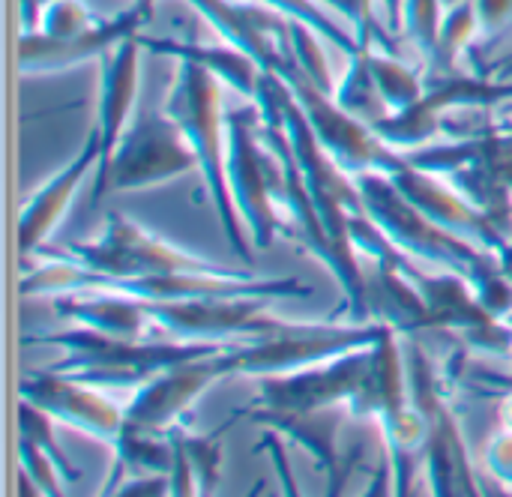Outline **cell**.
<instances>
[{
    "label": "cell",
    "instance_id": "36",
    "mask_svg": "<svg viewBox=\"0 0 512 497\" xmlns=\"http://www.w3.org/2000/svg\"><path fill=\"white\" fill-rule=\"evenodd\" d=\"M18 453H21V468L30 477V483H36V489L42 495H63V489L57 483H63V474L57 471L54 459L30 438L18 435Z\"/></svg>",
    "mask_w": 512,
    "mask_h": 497
},
{
    "label": "cell",
    "instance_id": "40",
    "mask_svg": "<svg viewBox=\"0 0 512 497\" xmlns=\"http://www.w3.org/2000/svg\"><path fill=\"white\" fill-rule=\"evenodd\" d=\"M261 447H267L270 453H273V462H276V471H279V477H282V483H285V492L288 495H297V486H294V477H291V468L285 465V453H282V444L273 438V432H270V438H264V444Z\"/></svg>",
    "mask_w": 512,
    "mask_h": 497
},
{
    "label": "cell",
    "instance_id": "39",
    "mask_svg": "<svg viewBox=\"0 0 512 497\" xmlns=\"http://www.w3.org/2000/svg\"><path fill=\"white\" fill-rule=\"evenodd\" d=\"M375 12L390 36L405 33V0H375Z\"/></svg>",
    "mask_w": 512,
    "mask_h": 497
},
{
    "label": "cell",
    "instance_id": "8",
    "mask_svg": "<svg viewBox=\"0 0 512 497\" xmlns=\"http://www.w3.org/2000/svg\"><path fill=\"white\" fill-rule=\"evenodd\" d=\"M390 324H285L282 330L234 345L222 360L228 375H288L321 366L348 351L375 345Z\"/></svg>",
    "mask_w": 512,
    "mask_h": 497
},
{
    "label": "cell",
    "instance_id": "5",
    "mask_svg": "<svg viewBox=\"0 0 512 497\" xmlns=\"http://www.w3.org/2000/svg\"><path fill=\"white\" fill-rule=\"evenodd\" d=\"M405 156L459 189L512 240V144L489 126H471L447 144H423Z\"/></svg>",
    "mask_w": 512,
    "mask_h": 497
},
{
    "label": "cell",
    "instance_id": "37",
    "mask_svg": "<svg viewBox=\"0 0 512 497\" xmlns=\"http://www.w3.org/2000/svg\"><path fill=\"white\" fill-rule=\"evenodd\" d=\"M486 465H489V471H492L501 483L512 486V429L495 435V438L489 441V447H486Z\"/></svg>",
    "mask_w": 512,
    "mask_h": 497
},
{
    "label": "cell",
    "instance_id": "43",
    "mask_svg": "<svg viewBox=\"0 0 512 497\" xmlns=\"http://www.w3.org/2000/svg\"><path fill=\"white\" fill-rule=\"evenodd\" d=\"M456 3H462V0H444V6H456Z\"/></svg>",
    "mask_w": 512,
    "mask_h": 497
},
{
    "label": "cell",
    "instance_id": "44",
    "mask_svg": "<svg viewBox=\"0 0 512 497\" xmlns=\"http://www.w3.org/2000/svg\"><path fill=\"white\" fill-rule=\"evenodd\" d=\"M36 3H39V6H45V3H51V0H36Z\"/></svg>",
    "mask_w": 512,
    "mask_h": 497
},
{
    "label": "cell",
    "instance_id": "25",
    "mask_svg": "<svg viewBox=\"0 0 512 497\" xmlns=\"http://www.w3.org/2000/svg\"><path fill=\"white\" fill-rule=\"evenodd\" d=\"M117 459H114V471H111V486L105 489V495H114V489L120 486V477L129 471H147V474H168L174 468V444L171 435H153V432H132L123 426L120 438L114 441Z\"/></svg>",
    "mask_w": 512,
    "mask_h": 497
},
{
    "label": "cell",
    "instance_id": "17",
    "mask_svg": "<svg viewBox=\"0 0 512 497\" xmlns=\"http://www.w3.org/2000/svg\"><path fill=\"white\" fill-rule=\"evenodd\" d=\"M21 399L33 402L54 420L81 429L90 438L114 444L126 426V408L111 402L99 387L72 381L57 372H36L27 375L18 387Z\"/></svg>",
    "mask_w": 512,
    "mask_h": 497
},
{
    "label": "cell",
    "instance_id": "28",
    "mask_svg": "<svg viewBox=\"0 0 512 497\" xmlns=\"http://www.w3.org/2000/svg\"><path fill=\"white\" fill-rule=\"evenodd\" d=\"M240 420V411L219 429V432H210V435H189L180 423L171 426L168 432L177 435L183 453H186V462L192 468V477H195V495H213L216 486H219V465H222V432H228L234 423Z\"/></svg>",
    "mask_w": 512,
    "mask_h": 497
},
{
    "label": "cell",
    "instance_id": "38",
    "mask_svg": "<svg viewBox=\"0 0 512 497\" xmlns=\"http://www.w3.org/2000/svg\"><path fill=\"white\" fill-rule=\"evenodd\" d=\"M483 36H495L512 21V0H474Z\"/></svg>",
    "mask_w": 512,
    "mask_h": 497
},
{
    "label": "cell",
    "instance_id": "16",
    "mask_svg": "<svg viewBox=\"0 0 512 497\" xmlns=\"http://www.w3.org/2000/svg\"><path fill=\"white\" fill-rule=\"evenodd\" d=\"M369 360H372V345L300 372L264 375L258 402L261 408H276V411H315V408L348 405L366 381Z\"/></svg>",
    "mask_w": 512,
    "mask_h": 497
},
{
    "label": "cell",
    "instance_id": "6",
    "mask_svg": "<svg viewBox=\"0 0 512 497\" xmlns=\"http://www.w3.org/2000/svg\"><path fill=\"white\" fill-rule=\"evenodd\" d=\"M225 135H228L225 168H228L231 198L246 222L252 246L267 249L273 237L282 231L276 213L282 162L261 135V108L255 99L252 105L225 111Z\"/></svg>",
    "mask_w": 512,
    "mask_h": 497
},
{
    "label": "cell",
    "instance_id": "26",
    "mask_svg": "<svg viewBox=\"0 0 512 497\" xmlns=\"http://www.w3.org/2000/svg\"><path fill=\"white\" fill-rule=\"evenodd\" d=\"M369 51H372V45H363L357 54H351V63H348L342 81L336 84L333 99L351 117L375 126L381 117L390 114V108H387V102L381 96L378 81H375V72H372V63H369Z\"/></svg>",
    "mask_w": 512,
    "mask_h": 497
},
{
    "label": "cell",
    "instance_id": "13",
    "mask_svg": "<svg viewBox=\"0 0 512 497\" xmlns=\"http://www.w3.org/2000/svg\"><path fill=\"white\" fill-rule=\"evenodd\" d=\"M512 99V78H486V75H432V84H426V93L417 105L399 114L381 117L372 129L390 144V147H423L432 141V135L441 129V120L453 111L468 108H492L498 102Z\"/></svg>",
    "mask_w": 512,
    "mask_h": 497
},
{
    "label": "cell",
    "instance_id": "2",
    "mask_svg": "<svg viewBox=\"0 0 512 497\" xmlns=\"http://www.w3.org/2000/svg\"><path fill=\"white\" fill-rule=\"evenodd\" d=\"M45 345L63 348V360L51 366V372L66 375L72 381L90 384V387H141L153 375L231 351L237 342H153V339H129V336H111L102 330L78 327L63 333H45L39 336Z\"/></svg>",
    "mask_w": 512,
    "mask_h": 497
},
{
    "label": "cell",
    "instance_id": "11",
    "mask_svg": "<svg viewBox=\"0 0 512 497\" xmlns=\"http://www.w3.org/2000/svg\"><path fill=\"white\" fill-rule=\"evenodd\" d=\"M408 393L426 417L423 462L429 468V489L441 497L480 495V486H474V471L453 408L447 405L438 381L432 378L429 360L420 348H411L408 354Z\"/></svg>",
    "mask_w": 512,
    "mask_h": 497
},
{
    "label": "cell",
    "instance_id": "33",
    "mask_svg": "<svg viewBox=\"0 0 512 497\" xmlns=\"http://www.w3.org/2000/svg\"><path fill=\"white\" fill-rule=\"evenodd\" d=\"M18 435L36 441V444L54 459L57 471L63 474V483H78V480H81V474L69 465L66 453H63V450L57 447V441H54L51 414H45L42 408H36V405L27 402V399H21V405H18Z\"/></svg>",
    "mask_w": 512,
    "mask_h": 497
},
{
    "label": "cell",
    "instance_id": "19",
    "mask_svg": "<svg viewBox=\"0 0 512 497\" xmlns=\"http://www.w3.org/2000/svg\"><path fill=\"white\" fill-rule=\"evenodd\" d=\"M138 54H141V42L135 36L123 39L120 45H114L105 57H99L102 63V99H99V141H102V159L96 165V189L102 186L108 165L114 159V150L126 132V126L132 123V108H135V93H138Z\"/></svg>",
    "mask_w": 512,
    "mask_h": 497
},
{
    "label": "cell",
    "instance_id": "41",
    "mask_svg": "<svg viewBox=\"0 0 512 497\" xmlns=\"http://www.w3.org/2000/svg\"><path fill=\"white\" fill-rule=\"evenodd\" d=\"M501 417H504L507 429H512V387H507V393H504V402H501Z\"/></svg>",
    "mask_w": 512,
    "mask_h": 497
},
{
    "label": "cell",
    "instance_id": "20",
    "mask_svg": "<svg viewBox=\"0 0 512 497\" xmlns=\"http://www.w3.org/2000/svg\"><path fill=\"white\" fill-rule=\"evenodd\" d=\"M102 159V141H99V129L93 126L81 153L54 177L48 180L30 201L27 207L21 210V219H18V246L24 255L36 252L42 246V240L60 225V219L66 216L75 192L81 189L84 177L93 171V165H99Z\"/></svg>",
    "mask_w": 512,
    "mask_h": 497
},
{
    "label": "cell",
    "instance_id": "15",
    "mask_svg": "<svg viewBox=\"0 0 512 497\" xmlns=\"http://www.w3.org/2000/svg\"><path fill=\"white\" fill-rule=\"evenodd\" d=\"M225 354L171 366L153 375L147 384H141L135 399L126 405V429L168 435V429L186 417V411L210 390V384L228 378L222 360Z\"/></svg>",
    "mask_w": 512,
    "mask_h": 497
},
{
    "label": "cell",
    "instance_id": "10",
    "mask_svg": "<svg viewBox=\"0 0 512 497\" xmlns=\"http://www.w3.org/2000/svg\"><path fill=\"white\" fill-rule=\"evenodd\" d=\"M198 165V156L180 129V123L168 111H141L123 132L114 159L108 165V174L96 192L105 195V189H144L156 186L162 180L180 177Z\"/></svg>",
    "mask_w": 512,
    "mask_h": 497
},
{
    "label": "cell",
    "instance_id": "29",
    "mask_svg": "<svg viewBox=\"0 0 512 497\" xmlns=\"http://www.w3.org/2000/svg\"><path fill=\"white\" fill-rule=\"evenodd\" d=\"M480 36V21H477V6L474 0H462L456 6L444 9L441 18V33H438V57L432 63V75H447L456 72V60L462 51Z\"/></svg>",
    "mask_w": 512,
    "mask_h": 497
},
{
    "label": "cell",
    "instance_id": "35",
    "mask_svg": "<svg viewBox=\"0 0 512 497\" xmlns=\"http://www.w3.org/2000/svg\"><path fill=\"white\" fill-rule=\"evenodd\" d=\"M291 51H294V60L297 66L327 93H336V84H333V75H330V66H327V54L318 42V33L303 24V21H291Z\"/></svg>",
    "mask_w": 512,
    "mask_h": 497
},
{
    "label": "cell",
    "instance_id": "1",
    "mask_svg": "<svg viewBox=\"0 0 512 497\" xmlns=\"http://www.w3.org/2000/svg\"><path fill=\"white\" fill-rule=\"evenodd\" d=\"M123 294L135 300H201V297H309L312 288L297 279H261L252 273L228 270V273H156V276H114L87 270L72 261L42 258L21 279V294Z\"/></svg>",
    "mask_w": 512,
    "mask_h": 497
},
{
    "label": "cell",
    "instance_id": "31",
    "mask_svg": "<svg viewBox=\"0 0 512 497\" xmlns=\"http://www.w3.org/2000/svg\"><path fill=\"white\" fill-rule=\"evenodd\" d=\"M318 3L342 15V21L354 30L360 48L378 42V48L399 54L393 36L387 33V27L381 24V18H378V12H375V0H318Z\"/></svg>",
    "mask_w": 512,
    "mask_h": 497
},
{
    "label": "cell",
    "instance_id": "32",
    "mask_svg": "<svg viewBox=\"0 0 512 497\" xmlns=\"http://www.w3.org/2000/svg\"><path fill=\"white\" fill-rule=\"evenodd\" d=\"M444 0H405V36L420 48L432 66L438 57V33L444 18Z\"/></svg>",
    "mask_w": 512,
    "mask_h": 497
},
{
    "label": "cell",
    "instance_id": "7",
    "mask_svg": "<svg viewBox=\"0 0 512 497\" xmlns=\"http://www.w3.org/2000/svg\"><path fill=\"white\" fill-rule=\"evenodd\" d=\"M39 258L72 261L87 270L114 276H156V273H228L225 267L192 255L123 213H108L105 231L93 243H69L60 249L39 246Z\"/></svg>",
    "mask_w": 512,
    "mask_h": 497
},
{
    "label": "cell",
    "instance_id": "14",
    "mask_svg": "<svg viewBox=\"0 0 512 497\" xmlns=\"http://www.w3.org/2000/svg\"><path fill=\"white\" fill-rule=\"evenodd\" d=\"M396 189L420 210L426 213L432 222H438L441 228H447L450 234L492 252V255H504L512 249V240L504 234V228L498 222H492L474 201H468L459 189H453L444 177L417 168L408 156L405 162L387 174Z\"/></svg>",
    "mask_w": 512,
    "mask_h": 497
},
{
    "label": "cell",
    "instance_id": "24",
    "mask_svg": "<svg viewBox=\"0 0 512 497\" xmlns=\"http://www.w3.org/2000/svg\"><path fill=\"white\" fill-rule=\"evenodd\" d=\"M141 42L144 51L153 54H171L177 60H195L204 69H210L219 81L231 84L237 93H243L246 99L258 96V84H261V63L255 57H249L246 51L234 48V45H198V42H177V39H162V36H135Z\"/></svg>",
    "mask_w": 512,
    "mask_h": 497
},
{
    "label": "cell",
    "instance_id": "42",
    "mask_svg": "<svg viewBox=\"0 0 512 497\" xmlns=\"http://www.w3.org/2000/svg\"><path fill=\"white\" fill-rule=\"evenodd\" d=\"M501 264H504V270L512 276V249H507V252L501 255Z\"/></svg>",
    "mask_w": 512,
    "mask_h": 497
},
{
    "label": "cell",
    "instance_id": "4",
    "mask_svg": "<svg viewBox=\"0 0 512 497\" xmlns=\"http://www.w3.org/2000/svg\"><path fill=\"white\" fill-rule=\"evenodd\" d=\"M366 204V213L381 225V231L390 237L396 249L411 255L414 261H423L435 270H450L465 276L474 291H480L495 273H501V258L450 234L438 222H432L426 213H420L399 189L396 183L381 171H366L354 177Z\"/></svg>",
    "mask_w": 512,
    "mask_h": 497
},
{
    "label": "cell",
    "instance_id": "9",
    "mask_svg": "<svg viewBox=\"0 0 512 497\" xmlns=\"http://www.w3.org/2000/svg\"><path fill=\"white\" fill-rule=\"evenodd\" d=\"M279 78H285V84L291 87L294 99L300 102L303 114L309 117L318 141L324 144V150L351 174H366V171H381L390 174L405 162V153H399L396 147H390L369 123L351 117L348 111L339 108V102L333 99V93L321 90L300 66L297 60L279 72Z\"/></svg>",
    "mask_w": 512,
    "mask_h": 497
},
{
    "label": "cell",
    "instance_id": "3",
    "mask_svg": "<svg viewBox=\"0 0 512 497\" xmlns=\"http://www.w3.org/2000/svg\"><path fill=\"white\" fill-rule=\"evenodd\" d=\"M165 111L180 123L186 132L198 168L204 174L213 210L228 234V243L234 252H240L243 261L252 258L246 240H243V216L231 198L228 189V168H225V150H228V135H225V111H222V87L219 78L204 69L195 60H180L177 84L165 102Z\"/></svg>",
    "mask_w": 512,
    "mask_h": 497
},
{
    "label": "cell",
    "instance_id": "21",
    "mask_svg": "<svg viewBox=\"0 0 512 497\" xmlns=\"http://www.w3.org/2000/svg\"><path fill=\"white\" fill-rule=\"evenodd\" d=\"M261 426H270L282 435H288L294 444L309 450L318 465L330 474V495L342 492V483L348 480V471L354 468V459H342L336 447L339 432V414L336 408H315V411H276L261 408L252 414Z\"/></svg>",
    "mask_w": 512,
    "mask_h": 497
},
{
    "label": "cell",
    "instance_id": "27",
    "mask_svg": "<svg viewBox=\"0 0 512 497\" xmlns=\"http://www.w3.org/2000/svg\"><path fill=\"white\" fill-rule=\"evenodd\" d=\"M369 63L375 72V81L381 87V96L390 108V114L408 111L411 105H417L426 93V81L399 60V54L384 51V48H372L369 51Z\"/></svg>",
    "mask_w": 512,
    "mask_h": 497
},
{
    "label": "cell",
    "instance_id": "18",
    "mask_svg": "<svg viewBox=\"0 0 512 497\" xmlns=\"http://www.w3.org/2000/svg\"><path fill=\"white\" fill-rule=\"evenodd\" d=\"M153 3L138 0L135 6L123 9L120 15L93 24L90 30L72 36V39H48L42 33H21L18 42V69L21 72H57L69 69L96 57H105L114 45H120L129 36H138V30L150 21Z\"/></svg>",
    "mask_w": 512,
    "mask_h": 497
},
{
    "label": "cell",
    "instance_id": "23",
    "mask_svg": "<svg viewBox=\"0 0 512 497\" xmlns=\"http://www.w3.org/2000/svg\"><path fill=\"white\" fill-rule=\"evenodd\" d=\"M54 312L60 318L75 321L78 327L102 330L111 336H129V339H147V327L153 324L141 300L123 294H102V291L57 294Z\"/></svg>",
    "mask_w": 512,
    "mask_h": 497
},
{
    "label": "cell",
    "instance_id": "34",
    "mask_svg": "<svg viewBox=\"0 0 512 497\" xmlns=\"http://www.w3.org/2000/svg\"><path fill=\"white\" fill-rule=\"evenodd\" d=\"M93 24H99V18L90 12V6L84 0H51L42 6L36 33H42L48 39H72V36L90 30Z\"/></svg>",
    "mask_w": 512,
    "mask_h": 497
},
{
    "label": "cell",
    "instance_id": "12",
    "mask_svg": "<svg viewBox=\"0 0 512 497\" xmlns=\"http://www.w3.org/2000/svg\"><path fill=\"white\" fill-rule=\"evenodd\" d=\"M150 321L183 342H255L285 327L267 312L264 297H201V300H141Z\"/></svg>",
    "mask_w": 512,
    "mask_h": 497
},
{
    "label": "cell",
    "instance_id": "22",
    "mask_svg": "<svg viewBox=\"0 0 512 497\" xmlns=\"http://www.w3.org/2000/svg\"><path fill=\"white\" fill-rule=\"evenodd\" d=\"M411 402L408 393V366L402 360V351L396 345V330L387 327V333L372 345V360L363 387L348 402V411L354 417H372L387 420L396 411H402Z\"/></svg>",
    "mask_w": 512,
    "mask_h": 497
},
{
    "label": "cell",
    "instance_id": "30",
    "mask_svg": "<svg viewBox=\"0 0 512 497\" xmlns=\"http://www.w3.org/2000/svg\"><path fill=\"white\" fill-rule=\"evenodd\" d=\"M258 3H264V6H270V9L288 15L291 21L309 24L321 39H327L330 45H336V48L345 51L348 57L360 51V42H357L354 30H351L348 24H336V21L321 9L318 0H258Z\"/></svg>",
    "mask_w": 512,
    "mask_h": 497
}]
</instances>
